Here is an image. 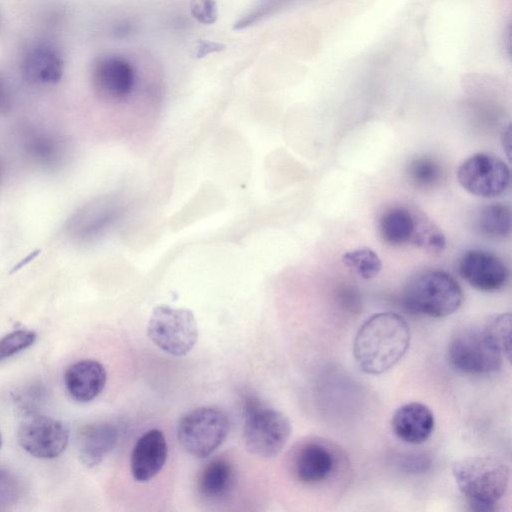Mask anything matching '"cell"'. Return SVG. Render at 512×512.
<instances>
[{
	"label": "cell",
	"mask_w": 512,
	"mask_h": 512,
	"mask_svg": "<svg viewBox=\"0 0 512 512\" xmlns=\"http://www.w3.org/2000/svg\"><path fill=\"white\" fill-rule=\"evenodd\" d=\"M403 302L414 313L442 318L458 310L463 302V291L449 273L427 270L409 280Z\"/></svg>",
	"instance_id": "3"
},
{
	"label": "cell",
	"mask_w": 512,
	"mask_h": 512,
	"mask_svg": "<svg viewBox=\"0 0 512 512\" xmlns=\"http://www.w3.org/2000/svg\"><path fill=\"white\" fill-rule=\"evenodd\" d=\"M20 69L23 78L30 84L53 85L63 76L64 60L53 45L36 43L25 51Z\"/></svg>",
	"instance_id": "14"
},
{
	"label": "cell",
	"mask_w": 512,
	"mask_h": 512,
	"mask_svg": "<svg viewBox=\"0 0 512 512\" xmlns=\"http://www.w3.org/2000/svg\"><path fill=\"white\" fill-rule=\"evenodd\" d=\"M289 419L282 412L249 398L245 405L243 438L247 450L259 457L278 455L291 435Z\"/></svg>",
	"instance_id": "4"
},
{
	"label": "cell",
	"mask_w": 512,
	"mask_h": 512,
	"mask_svg": "<svg viewBox=\"0 0 512 512\" xmlns=\"http://www.w3.org/2000/svg\"><path fill=\"white\" fill-rule=\"evenodd\" d=\"M147 335L162 351L184 356L197 342V322L191 310L159 305L151 313Z\"/></svg>",
	"instance_id": "6"
},
{
	"label": "cell",
	"mask_w": 512,
	"mask_h": 512,
	"mask_svg": "<svg viewBox=\"0 0 512 512\" xmlns=\"http://www.w3.org/2000/svg\"><path fill=\"white\" fill-rule=\"evenodd\" d=\"M391 426L394 434L402 441L420 444L426 441L434 430V414L423 403H406L393 414Z\"/></svg>",
	"instance_id": "16"
},
{
	"label": "cell",
	"mask_w": 512,
	"mask_h": 512,
	"mask_svg": "<svg viewBox=\"0 0 512 512\" xmlns=\"http://www.w3.org/2000/svg\"><path fill=\"white\" fill-rule=\"evenodd\" d=\"M233 466L223 458L211 460L199 475L197 488L204 499L219 500L225 497L234 484Z\"/></svg>",
	"instance_id": "20"
},
{
	"label": "cell",
	"mask_w": 512,
	"mask_h": 512,
	"mask_svg": "<svg viewBox=\"0 0 512 512\" xmlns=\"http://www.w3.org/2000/svg\"><path fill=\"white\" fill-rule=\"evenodd\" d=\"M17 438L20 446L34 457H58L69 440L67 427L59 420L32 412L24 416Z\"/></svg>",
	"instance_id": "9"
},
{
	"label": "cell",
	"mask_w": 512,
	"mask_h": 512,
	"mask_svg": "<svg viewBox=\"0 0 512 512\" xmlns=\"http://www.w3.org/2000/svg\"><path fill=\"white\" fill-rule=\"evenodd\" d=\"M421 221L404 207H392L379 219L381 238L391 245L414 244Z\"/></svg>",
	"instance_id": "19"
},
{
	"label": "cell",
	"mask_w": 512,
	"mask_h": 512,
	"mask_svg": "<svg viewBox=\"0 0 512 512\" xmlns=\"http://www.w3.org/2000/svg\"><path fill=\"white\" fill-rule=\"evenodd\" d=\"M168 456V446L162 431H146L136 442L130 459L133 478L138 482H147L163 468Z\"/></svg>",
	"instance_id": "15"
},
{
	"label": "cell",
	"mask_w": 512,
	"mask_h": 512,
	"mask_svg": "<svg viewBox=\"0 0 512 512\" xmlns=\"http://www.w3.org/2000/svg\"><path fill=\"white\" fill-rule=\"evenodd\" d=\"M448 359L462 373L483 375L493 373L501 367L503 354L483 327H469L460 330L452 338Z\"/></svg>",
	"instance_id": "7"
},
{
	"label": "cell",
	"mask_w": 512,
	"mask_h": 512,
	"mask_svg": "<svg viewBox=\"0 0 512 512\" xmlns=\"http://www.w3.org/2000/svg\"><path fill=\"white\" fill-rule=\"evenodd\" d=\"M21 493V485L17 477L0 468V508L8 506L15 501Z\"/></svg>",
	"instance_id": "28"
},
{
	"label": "cell",
	"mask_w": 512,
	"mask_h": 512,
	"mask_svg": "<svg viewBox=\"0 0 512 512\" xmlns=\"http://www.w3.org/2000/svg\"><path fill=\"white\" fill-rule=\"evenodd\" d=\"M226 46L222 43L201 39L198 40L194 48V56L198 59L207 56L208 54L221 52L225 50Z\"/></svg>",
	"instance_id": "30"
},
{
	"label": "cell",
	"mask_w": 512,
	"mask_h": 512,
	"mask_svg": "<svg viewBox=\"0 0 512 512\" xmlns=\"http://www.w3.org/2000/svg\"><path fill=\"white\" fill-rule=\"evenodd\" d=\"M107 373L98 361L87 359L70 365L64 374L69 395L77 402L94 400L104 389Z\"/></svg>",
	"instance_id": "17"
},
{
	"label": "cell",
	"mask_w": 512,
	"mask_h": 512,
	"mask_svg": "<svg viewBox=\"0 0 512 512\" xmlns=\"http://www.w3.org/2000/svg\"><path fill=\"white\" fill-rule=\"evenodd\" d=\"M476 226L481 234L490 238H505L511 232V211L502 203L483 206L477 215Z\"/></svg>",
	"instance_id": "22"
},
{
	"label": "cell",
	"mask_w": 512,
	"mask_h": 512,
	"mask_svg": "<svg viewBox=\"0 0 512 512\" xmlns=\"http://www.w3.org/2000/svg\"><path fill=\"white\" fill-rule=\"evenodd\" d=\"M414 245L433 254H440L446 245L442 231L429 222L420 223Z\"/></svg>",
	"instance_id": "27"
},
{
	"label": "cell",
	"mask_w": 512,
	"mask_h": 512,
	"mask_svg": "<svg viewBox=\"0 0 512 512\" xmlns=\"http://www.w3.org/2000/svg\"><path fill=\"white\" fill-rule=\"evenodd\" d=\"M337 467V454L327 441L308 439L293 449L291 470L294 477L304 484H318L329 479Z\"/></svg>",
	"instance_id": "10"
},
{
	"label": "cell",
	"mask_w": 512,
	"mask_h": 512,
	"mask_svg": "<svg viewBox=\"0 0 512 512\" xmlns=\"http://www.w3.org/2000/svg\"><path fill=\"white\" fill-rule=\"evenodd\" d=\"M411 339L406 320L394 312L370 316L359 328L353 354L359 368L367 374H381L398 363Z\"/></svg>",
	"instance_id": "1"
},
{
	"label": "cell",
	"mask_w": 512,
	"mask_h": 512,
	"mask_svg": "<svg viewBox=\"0 0 512 512\" xmlns=\"http://www.w3.org/2000/svg\"><path fill=\"white\" fill-rule=\"evenodd\" d=\"M93 84L97 93L110 101H123L133 92L136 73L133 65L117 55L98 59L93 68Z\"/></svg>",
	"instance_id": "13"
},
{
	"label": "cell",
	"mask_w": 512,
	"mask_h": 512,
	"mask_svg": "<svg viewBox=\"0 0 512 512\" xmlns=\"http://www.w3.org/2000/svg\"><path fill=\"white\" fill-rule=\"evenodd\" d=\"M122 206L114 197L98 198L79 209L67 222L72 239L89 242L101 236L119 217Z\"/></svg>",
	"instance_id": "12"
},
{
	"label": "cell",
	"mask_w": 512,
	"mask_h": 512,
	"mask_svg": "<svg viewBox=\"0 0 512 512\" xmlns=\"http://www.w3.org/2000/svg\"><path fill=\"white\" fill-rule=\"evenodd\" d=\"M408 177L419 188H431L439 183L443 175L442 166L431 157L414 158L408 164Z\"/></svg>",
	"instance_id": "24"
},
{
	"label": "cell",
	"mask_w": 512,
	"mask_h": 512,
	"mask_svg": "<svg viewBox=\"0 0 512 512\" xmlns=\"http://www.w3.org/2000/svg\"><path fill=\"white\" fill-rule=\"evenodd\" d=\"M2 445V436H1V433H0V447Z\"/></svg>",
	"instance_id": "32"
},
{
	"label": "cell",
	"mask_w": 512,
	"mask_h": 512,
	"mask_svg": "<svg viewBox=\"0 0 512 512\" xmlns=\"http://www.w3.org/2000/svg\"><path fill=\"white\" fill-rule=\"evenodd\" d=\"M460 276L473 288L494 292L508 283L509 269L497 255L480 249L468 250L458 261Z\"/></svg>",
	"instance_id": "11"
},
{
	"label": "cell",
	"mask_w": 512,
	"mask_h": 512,
	"mask_svg": "<svg viewBox=\"0 0 512 512\" xmlns=\"http://www.w3.org/2000/svg\"><path fill=\"white\" fill-rule=\"evenodd\" d=\"M118 430L110 423H95L83 427L78 436V455L81 463L92 468L99 465L115 448Z\"/></svg>",
	"instance_id": "18"
},
{
	"label": "cell",
	"mask_w": 512,
	"mask_h": 512,
	"mask_svg": "<svg viewBox=\"0 0 512 512\" xmlns=\"http://www.w3.org/2000/svg\"><path fill=\"white\" fill-rule=\"evenodd\" d=\"M36 334L30 330H15L0 340V361L29 348L34 344Z\"/></svg>",
	"instance_id": "26"
},
{
	"label": "cell",
	"mask_w": 512,
	"mask_h": 512,
	"mask_svg": "<svg viewBox=\"0 0 512 512\" xmlns=\"http://www.w3.org/2000/svg\"><path fill=\"white\" fill-rule=\"evenodd\" d=\"M8 104V93L6 86L0 77V111L3 110Z\"/></svg>",
	"instance_id": "31"
},
{
	"label": "cell",
	"mask_w": 512,
	"mask_h": 512,
	"mask_svg": "<svg viewBox=\"0 0 512 512\" xmlns=\"http://www.w3.org/2000/svg\"><path fill=\"white\" fill-rule=\"evenodd\" d=\"M228 431L226 413L216 407L204 406L191 410L181 418L177 438L187 453L204 458L222 445Z\"/></svg>",
	"instance_id": "5"
},
{
	"label": "cell",
	"mask_w": 512,
	"mask_h": 512,
	"mask_svg": "<svg viewBox=\"0 0 512 512\" xmlns=\"http://www.w3.org/2000/svg\"><path fill=\"white\" fill-rule=\"evenodd\" d=\"M483 328L497 348L509 360L511 355V314H495L486 321Z\"/></svg>",
	"instance_id": "25"
},
{
	"label": "cell",
	"mask_w": 512,
	"mask_h": 512,
	"mask_svg": "<svg viewBox=\"0 0 512 512\" xmlns=\"http://www.w3.org/2000/svg\"><path fill=\"white\" fill-rule=\"evenodd\" d=\"M189 7L192 17L201 24L211 25L218 19V6L215 0H191Z\"/></svg>",
	"instance_id": "29"
},
{
	"label": "cell",
	"mask_w": 512,
	"mask_h": 512,
	"mask_svg": "<svg viewBox=\"0 0 512 512\" xmlns=\"http://www.w3.org/2000/svg\"><path fill=\"white\" fill-rule=\"evenodd\" d=\"M459 184L470 194L493 198L504 193L510 185V169L498 156L475 153L457 169Z\"/></svg>",
	"instance_id": "8"
},
{
	"label": "cell",
	"mask_w": 512,
	"mask_h": 512,
	"mask_svg": "<svg viewBox=\"0 0 512 512\" xmlns=\"http://www.w3.org/2000/svg\"><path fill=\"white\" fill-rule=\"evenodd\" d=\"M452 474L460 492L472 509L491 511L504 496L509 468L492 456H474L456 461Z\"/></svg>",
	"instance_id": "2"
},
{
	"label": "cell",
	"mask_w": 512,
	"mask_h": 512,
	"mask_svg": "<svg viewBox=\"0 0 512 512\" xmlns=\"http://www.w3.org/2000/svg\"><path fill=\"white\" fill-rule=\"evenodd\" d=\"M341 259L345 266L354 270L359 277L365 280L376 277L382 268L378 254L366 246L345 252Z\"/></svg>",
	"instance_id": "23"
},
{
	"label": "cell",
	"mask_w": 512,
	"mask_h": 512,
	"mask_svg": "<svg viewBox=\"0 0 512 512\" xmlns=\"http://www.w3.org/2000/svg\"><path fill=\"white\" fill-rule=\"evenodd\" d=\"M24 150L33 162L50 167L63 156L61 141L52 133L41 129H29L24 135Z\"/></svg>",
	"instance_id": "21"
}]
</instances>
